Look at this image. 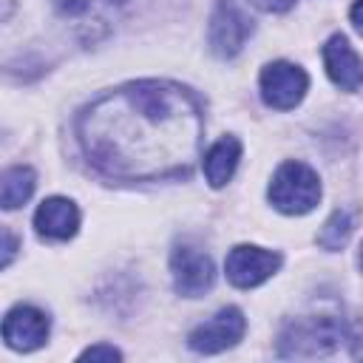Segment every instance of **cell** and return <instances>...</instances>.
<instances>
[{
	"label": "cell",
	"instance_id": "cell-1",
	"mask_svg": "<svg viewBox=\"0 0 363 363\" xmlns=\"http://www.w3.org/2000/svg\"><path fill=\"white\" fill-rule=\"evenodd\" d=\"M82 150L105 176L150 182L187 173L201 147L204 111L167 79L128 82L91 102L77 122Z\"/></svg>",
	"mask_w": 363,
	"mask_h": 363
},
{
	"label": "cell",
	"instance_id": "cell-2",
	"mask_svg": "<svg viewBox=\"0 0 363 363\" xmlns=\"http://www.w3.org/2000/svg\"><path fill=\"white\" fill-rule=\"evenodd\" d=\"M349 340L343 320L335 315H306L289 320L278 335V357H323Z\"/></svg>",
	"mask_w": 363,
	"mask_h": 363
},
{
	"label": "cell",
	"instance_id": "cell-3",
	"mask_svg": "<svg viewBox=\"0 0 363 363\" xmlns=\"http://www.w3.org/2000/svg\"><path fill=\"white\" fill-rule=\"evenodd\" d=\"M267 196L275 210L286 216H303L320 201V179L309 164L289 159L275 170Z\"/></svg>",
	"mask_w": 363,
	"mask_h": 363
},
{
	"label": "cell",
	"instance_id": "cell-4",
	"mask_svg": "<svg viewBox=\"0 0 363 363\" xmlns=\"http://www.w3.org/2000/svg\"><path fill=\"white\" fill-rule=\"evenodd\" d=\"M250 34H252V20L233 0H218L210 14V28H207V43L213 54L221 60L235 57L244 48Z\"/></svg>",
	"mask_w": 363,
	"mask_h": 363
},
{
	"label": "cell",
	"instance_id": "cell-5",
	"mask_svg": "<svg viewBox=\"0 0 363 363\" xmlns=\"http://www.w3.org/2000/svg\"><path fill=\"white\" fill-rule=\"evenodd\" d=\"M261 96L269 108L275 111H289L295 108L306 91H309V77L301 65L295 62H286V60H278V62H269L264 65L261 71Z\"/></svg>",
	"mask_w": 363,
	"mask_h": 363
},
{
	"label": "cell",
	"instance_id": "cell-6",
	"mask_svg": "<svg viewBox=\"0 0 363 363\" xmlns=\"http://www.w3.org/2000/svg\"><path fill=\"white\" fill-rule=\"evenodd\" d=\"M170 272H173V286L184 298H199L204 295L213 281H216V267L210 255L187 241L176 244L170 252Z\"/></svg>",
	"mask_w": 363,
	"mask_h": 363
},
{
	"label": "cell",
	"instance_id": "cell-7",
	"mask_svg": "<svg viewBox=\"0 0 363 363\" xmlns=\"http://www.w3.org/2000/svg\"><path fill=\"white\" fill-rule=\"evenodd\" d=\"M247 332V318L238 306H224L218 309L210 320L199 323L190 335H187V346L199 354H216L224 352L230 346H235Z\"/></svg>",
	"mask_w": 363,
	"mask_h": 363
},
{
	"label": "cell",
	"instance_id": "cell-8",
	"mask_svg": "<svg viewBox=\"0 0 363 363\" xmlns=\"http://www.w3.org/2000/svg\"><path fill=\"white\" fill-rule=\"evenodd\" d=\"M281 267V255L255 244H238L227 252L224 261V272L227 281L238 289H252L258 284H264L267 278H272Z\"/></svg>",
	"mask_w": 363,
	"mask_h": 363
},
{
	"label": "cell",
	"instance_id": "cell-9",
	"mask_svg": "<svg viewBox=\"0 0 363 363\" xmlns=\"http://www.w3.org/2000/svg\"><path fill=\"white\" fill-rule=\"evenodd\" d=\"M51 3L82 40H99L102 34H108L119 9L125 6V0H51Z\"/></svg>",
	"mask_w": 363,
	"mask_h": 363
},
{
	"label": "cell",
	"instance_id": "cell-10",
	"mask_svg": "<svg viewBox=\"0 0 363 363\" xmlns=\"http://www.w3.org/2000/svg\"><path fill=\"white\" fill-rule=\"evenodd\" d=\"M48 315L37 306L20 303L3 318V340L14 352H34L48 340Z\"/></svg>",
	"mask_w": 363,
	"mask_h": 363
},
{
	"label": "cell",
	"instance_id": "cell-11",
	"mask_svg": "<svg viewBox=\"0 0 363 363\" xmlns=\"http://www.w3.org/2000/svg\"><path fill=\"white\" fill-rule=\"evenodd\" d=\"M34 227L43 238H54V241H68L71 235H77L79 230V210L71 199L65 196H51L45 199L37 213H34Z\"/></svg>",
	"mask_w": 363,
	"mask_h": 363
},
{
	"label": "cell",
	"instance_id": "cell-12",
	"mask_svg": "<svg viewBox=\"0 0 363 363\" xmlns=\"http://www.w3.org/2000/svg\"><path fill=\"white\" fill-rule=\"evenodd\" d=\"M320 54H323V65H326L329 79L335 85H340L343 91L354 94L360 88V57L349 45V40L343 34H332Z\"/></svg>",
	"mask_w": 363,
	"mask_h": 363
},
{
	"label": "cell",
	"instance_id": "cell-13",
	"mask_svg": "<svg viewBox=\"0 0 363 363\" xmlns=\"http://www.w3.org/2000/svg\"><path fill=\"white\" fill-rule=\"evenodd\" d=\"M241 159V142L235 136H221L207 153H204V176L210 187H224Z\"/></svg>",
	"mask_w": 363,
	"mask_h": 363
},
{
	"label": "cell",
	"instance_id": "cell-14",
	"mask_svg": "<svg viewBox=\"0 0 363 363\" xmlns=\"http://www.w3.org/2000/svg\"><path fill=\"white\" fill-rule=\"evenodd\" d=\"M37 187V173L28 164H14L0 170V210L23 207Z\"/></svg>",
	"mask_w": 363,
	"mask_h": 363
},
{
	"label": "cell",
	"instance_id": "cell-15",
	"mask_svg": "<svg viewBox=\"0 0 363 363\" xmlns=\"http://www.w3.org/2000/svg\"><path fill=\"white\" fill-rule=\"evenodd\" d=\"M352 216L346 213V210H335L326 221H323V227H320V233H318V244L323 247V250H329V252H335V250H343L346 247V241H349V235H352Z\"/></svg>",
	"mask_w": 363,
	"mask_h": 363
},
{
	"label": "cell",
	"instance_id": "cell-16",
	"mask_svg": "<svg viewBox=\"0 0 363 363\" xmlns=\"http://www.w3.org/2000/svg\"><path fill=\"white\" fill-rule=\"evenodd\" d=\"M17 250H20V238L9 230H0V269H6L17 258Z\"/></svg>",
	"mask_w": 363,
	"mask_h": 363
},
{
	"label": "cell",
	"instance_id": "cell-17",
	"mask_svg": "<svg viewBox=\"0 0 363 363\" xmlns=\"http://www.w3.org/2000/svg\"><path fill=\"white\" fill-rule=\"evenodd\" d=\"M79 360H122V352L108 346V343H96V346H88L79 354Z\"/></svg>",
	"mask_w": 363,
	"mask_h": 363
},
{
	"label": "cell",
	"instance_id": "cell-18",
	"mask_svg": "<svg viewBox=\"0 0 363 363\" xmlns=\"http://www.w3.org/2000/svg\"><path fill=\"white\" fill-rule=\"evenodd\" d=\"M250 3L261 11H286L295 6V0H250Z\"/></svg>",
	"mask_w": 363,
	"mask_h": 363
},
{
	"label": "cell",
	"instance_id": "cell-19",
	"mask_svg": "<svg viewBox=\"0 0 363 363\" xmlns=\"http://www.w3.org/2000/svg\"><path fill=\"white\" fill-rule=\"evenodd\" d=\"M352 26L360 31V0H354V6H352Z\"/></svg>",
	"mask_w": 363,
	"mask_h": 363
}]
</instances>
